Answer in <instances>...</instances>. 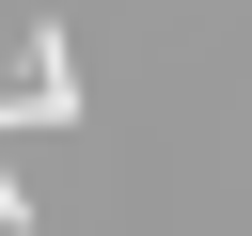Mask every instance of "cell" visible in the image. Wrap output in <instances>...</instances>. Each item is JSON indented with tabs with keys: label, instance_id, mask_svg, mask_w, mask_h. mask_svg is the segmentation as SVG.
Returning a JSON list of instances; mask_svg holds the SVG:
<instances>
[{
	"label": "cell",
	"instance_id": "cell-1",
	"mask_svg": "<svg viewBox=\"0 0 252 236\" xmlns=\"http://www.w3.org/2000/svg\"><path fill=\"white\" fill-rule=\"evenodd\" d=\"M0 126H79V47H63V16H32V79H16Z\"/></svg>",
	"mask_w": 252,
	"mask_h": 236
},
{
	"label": "cell",
	"instance_id": "cell-2",
	"mask_svg": "<svg viewBox=\"0 0 252 236\" xmlns=\"http://www.w3.org/2000/svg\"><path fill=\"white\" fill-rule=\"evenodd\" d=\"M0 236H32V189H16V126H0Z\"/></svg>",
	"mask_w": 252,
	"mask_h": 236
}]
</instances>
